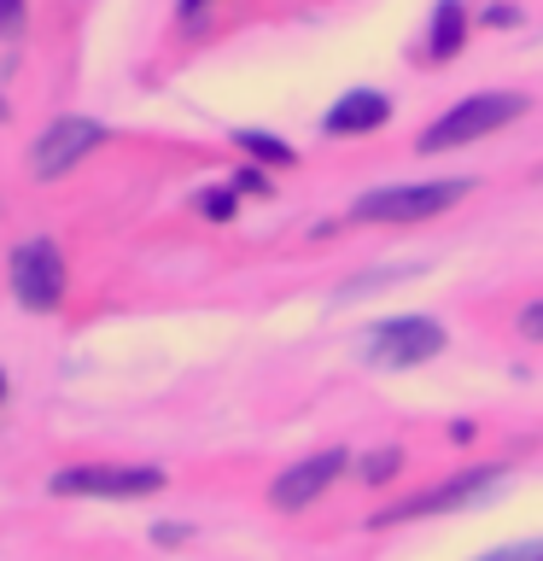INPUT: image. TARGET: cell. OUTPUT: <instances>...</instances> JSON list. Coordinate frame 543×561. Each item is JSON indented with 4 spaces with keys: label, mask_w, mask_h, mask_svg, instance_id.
<instances>
[{
    "label": "cell",
    "mask_w": 543,
    "mask_h": 561,
    "mask_svg": "<svg viewBox=\"0 0 543 561\" xmlns=\"http://www.w3.org/2000/svg\"><path fill=\"white\" fill-rule=\"evenodd\" d=\"M193 7H199V0H187V12H193Z\"/></svg>",
    "instance_id": "19"
},
{
    "label": "cell",
    "mask_w": 543,
    "mask_h": 561,
    "mask_svg": "<svg viewBox=\"0 0 543 561\" xmlns=\"http://www.w3.org/2000/svg\"><path fill=\"white\" fill-rule=\"evenodd\" d=\"M240 147H245V152H257V158H269V164H287V158H292V147H280L275 135H252V129L240 135Z\"/></svg>",
    "instance_id": "11"
},
{
    "label": "cell",
    "mask_w": 543,
    "mask_h": 561,
    "mask_svg": "<svg viewBox=\"0 0 543 561\" xmlns=\"http://www.w3.org/2000/svg\"><path fill=\"white\" fill-rule=\"evenodd\" d=\"M234 187H240V193H269V182H263L257 170H245V175H234Z\"/></svg>",
    "instance_id": "16"
},
{
    "label": "cell",
    "mask_w": 543,
    "mask_h": 561,
    "mask_svg": "<svg viewBox=\"0 0 543 561\" xmlns=\"http://www.w3.org/2000/svg\"><path fill=\"white\" fill-rule=\"evenodd\" d=\"M480 561H543V538L538 543H508V550H490Z\"/></svg>",
    "instance_id": "13"
},
{
    "label": "cell",
    "mask_w": 543,
    "mask_h": 561,
    "mask_svg": "<svg viewBox=\"0 0 543 561\" xmlns=\"http://www.w3.org/2000/svg\"><path fill=\"white\" fill-rule=\"evenodd\" d=\"M473 182H409V187H374L362 193L357 217L362 222H420V217H438V210H450L455 199H462Z\"/></svg>",
    "instance_id": "2"
},
{
    "label": "cell",
    "mask_w": 543,
    "mask_h": 561,
    "mask_svg": "<svg viewBox=\"0 0 543 561\" xmlns=\"http://www.w3.org/2000/svg\"><path fill=\"white\" fill-rule=\"evenodd\" d=\"M520 333H532V340H543V298L520 310Z\"/></svg>",
    "instance_id": "14"
},
{
    "label": "cell",
    "mask_w": 543,
    "mask_h": 561,
    "mask_svg": "<svg viewBox=\"0 0 543 561\" xmlns=\"http://www.w3.org/2000/svg\"><path fill=\"white\" fill-rule=\"evenodd\" d=\"M397 462H403L397 450H374V456H368V462H362V480H368V485L392 480V473H397Z\"/></svg>",
    "instance_id": "12"
},
{
    "label": "cell",
    "mask_w": 543,
    "mask_h": 561,
    "mask_svg": "<svg viewBox=\"0 0 543 561\" xmlns=\"http://www.w3.org/2000/svg\"><path fill=\"white\" fill-rule=\"evenodd\" d=\"M18 18H24V0H0V35H18Z\"/></svg>",
    "instance_id": "15"
},
{
    "label": "cell",
    "mask_w": 543,
    "mask_h": 561,
    "mask_svg": "<svg viewBox=\"0 0 543 561\" xmlns=\"http://www.w3.org/2000/svg\"><path fill=\"white\" fill-rule=\"evenodd\" d=\"M205 210H210V217H228V210H234V199H228V193H217V199H205Z\"/></svg>",
    "instance_id": "17"
},
{
    "label": "cell",
    "mask_w": 543,
    "mask_h": 561,
    "mask_svg": "<svg viewBox=\"0 0 543 561\" xmlns=\"http://www.w3.org/2000/svg\"><path fill=\"white\" fill-rule=\"evenodd\" d=\"M105 140V129L94 117H59V123H47L42 140L30 147V170L42 175V182H53V175H65L77 158H88Z\"/></svg>",
    "instance_id": "6"
},
{
    "label": "cell",
    "mask_w": 543,
    "mask_h": 561,
    "mask_svg": "<svg viewBox=\"0 0 543 561\" xmlns=\"http://www.w3.org/2000/svg\"><path fill=\"white\" fill-rule=\"evenodd\" d=\"M385 117H392V100L374 94V88H357V94H345L322 123H327V135H368V129H380Z\"/></svg>",
    "instance_id": "9"
},
{
    "label": "cell",
    "mask_w": 543,
    "mask_h": 561,
    "mask_svg": "<svg viewBox=\"0 0 543 561\" xmlns=\"http://www.w3.org/2000/svg\"><path fill=\"white\" fill-rule=\"evenodd\" d=\"M520 112H525V94H473V100H462V105H455V112H444L438 123H427L415 147H420V152L467 147V140H485V135H497L502 123H515Z\"/></svg>",
    "instance_id": "1"
},
{
    "label": "cell",
    "mask_w": 543,
    "mask_h": 561,
    "mask_svg": "<svg viewBox=\"0 0 543 561\" xmlns=\"http://www.w3.org/2000/svg\"><path fill=\"white\" fill-rule=\"evenodd\" d=\"M467 42V12L462 0H438V18H432V59H455Z\"/></svg>",
    "instance_id": "10"
},
{
    "label": "cell",
    "mask_w": 543,
    "mask_h": 561,
    "mask_svg": "<svg viewBox=\"0 0 543 561\" xmlns=\"http://www.w3.org/2000/svg\"><path fill=\"white\" fill-rule=\"evenodd\" d=\"M350 468V456L345 450H322V456H310V462H298V468H287L280 480L269 485V503L275 508H287V515H298V508H310L322 491L339 480V473Z\"/></svg>",
    "instance_id": "8"
},
{
    "label": "cell",
    "mask_w": 543,
    "mask_h": 561,
    "mask_svg": "<svg viewBox=\"0 0 543 561\" xmlns=\"http://www.w3.org/2000/svg\"><path fill=\"white\" fill-rule=\"evenodd\" d=\"M12 293L24 310H53L65 298V257L47 234H35L12 252Z\"/></svg>",
    "instance_id": "3"
},
{
    "label": "cell",
    "mask_w": 543,
    "mask_h": 561,
    "mask_svg": "<svg viewBox=\"0 0 543 561\" xmlns=\"http://www.w3.org/2000/svg\"><path fill=\"white\" fill-rule=\"evenodd\" d=\"M158 485H164L158 468H100V462L65 468L47 480L53 497H152Z\"/></svg>",
    "instance_id": "4"
},
{
    "label": "cell",
    "mask_w": 543,
    "mask_h": 561,
    "mask_svg": "<svg viewBox=\"0 0 543 561\" xmlns=\"http://www.w3.org/2000/svg\"><path fill=\"white\" fill-rule=\"evenodd\" d=\"M497 480H502V468H467V473H455V480H444V485H432V491H420V497L374 515V526H385V520H420V515H455V508H467L473 497H485Z\"/></svg>",
    "instance_id": "7"
},
{
    "label": "cell",
    "mask_w": 543,
    "mask_h": 561,
    "mask_svg": "<svg viewBox=\"0 0 543 561\" xmlns=\"http://www.w3.org/2000/svg\"><path fill=\"white\" fill-rule=\"evenodd\" d=\"M444 351V328L432 316H397V322H380L374 340H368V357L392 363V368H415Z\"/></svg>",
    "instance_id": "5"
},
{
    "label": "cell",
    "mask_w": 543,
    "mask_h": 561,
    "mask_svg": "<svg viewBox=\"0 0 543 561\" xmlns=\"http://www.w3.org/2000/svg\"><path fill=\"white\" fill-rule=\"evenodd\" d=\"M0 398H7V375H0Z\"/></svg>",
    "instance_id": "18"
}]
</instances>
